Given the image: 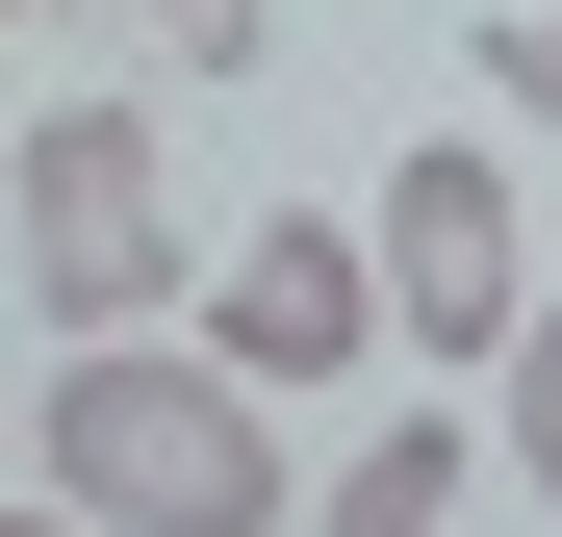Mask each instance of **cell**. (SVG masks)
Listing matches in <instances>:
<instances>
[{"label": "cell", "instance_id": "obj_1", "mask_svg": "<svg viewBox=\"0 0 562 537\" xmlns=\"http://www.w3.org/2000/svg\"><path fill=\"white\" fill-rule=\"evenodd\" d=\"M26 461H52L77 537H281V384H231L179 333H77Z\"/></svg>", "mask_w": 562, "mask_h": 537}, {"label": "cell", "instance_id": "obj_2", "mask_svg": "<svg viewBox=\"0 0 562 537\" xmlns=\"http://www.w3.org/2000/svg\"><path fill=\"white\" fill-rule=\"evenodd\" d=\"M179 154H154V103H52L26 128V307L52 333H154L179 307Z\"/></svg>", "mask_w": 562, "mask_h": 537}, {"label": "cell", "instance_id": "obj_3", "mask_svg": "<svg viewBox=\"0 0 562 537\" xmlns=\"http://www.w3.org/2000/svg\"><path fill=\"white\" fill-rule=\"evenodd\" d=\"M358 256H384V333H435V358H512V307H537L512 154H460V128H409V154H384V205H358Z\"/></svg>", "mask_w": 562, "mask_h": 537}, {"label": "cell", "instance_id": "obj_4", "mask_svg": "<svg viewBox=\"0 0 562 537\" xmlns=\"http://www.w3.org/2000/svg\"><path fill=\"white\" fill-rule=\"evenodd\" d=\"M205 307H231V384H358L384 358V256H358V205H256Z\"/></svg>", "mask_w": 562, "mask_h": 537}, {"label": "cell", "instance_id": "obj_5", "mask_svg": "<svg viewBox=\"0 0 562 537\" xmlns=\"http://www.w3.org/2000/svg\"><path fill=\"white\" fill-rule=\"evenodd\" d=\"M333 537H460V410H384L333 461Z\"/></svg>", "mask_w": 562, "mask_h": 537}, {"label": "cell", "instance_id": "obj_6", "mask_svg": "<svg viewBox=\"0 0 562 537\" xmlns=\"http://www.w3.org/2000/svg\"><path fill=\"white\" fill-rule=\"evenodd\" d=\"M512 461H537V486H562V282H537V307H512Z\"/></svg>", "mask_w": 562, "mask_h": 537}, {"label": "cell", "instance_id": "obj_7", "mask_svg": "<svg viewBox=\"0 0 562 537\" xmlns=\"http://www.w3.org/2000/svg\"><path fill=\"white\" fill-rule=\"evenodd\" d=\"M486 103H512V128H562V0H512V26H486Z\"/></svg>", "mask_w": 562, "mask_h": 537}, {"label": "cell", "instance_id": "obj_8", "mask_svg": "<svg viewBox=\"0 0 562 537\" xmlns=\"http://www.w3.org/2000/svg\"><path fill=\"white\" fill-rule=\"evenodd\" d=\"M0 26H26V0H0Z\"/></svg>", "mask_w": 562, "mask_h": 537}, {"label": "cell", "instance_id": "obj_9", "mask_svg": "<svg viewBox=\"0 0 562 537\" xmlns=\"http://www.w3.org/2000/svg\"><path fill=\"white\" fill-rule=\"evenodd\" d=\"M0 537H26V512H0Z\"/></svg>", "mask_w": 562, "mask_h": 537}]
</instances>
